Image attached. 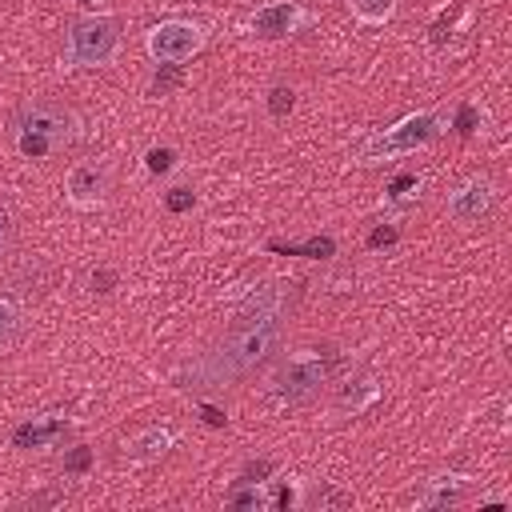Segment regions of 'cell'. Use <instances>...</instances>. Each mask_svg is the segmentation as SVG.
<instances>
[{
    "instance_id": "cell-6",
    "label": "cell",
    "mask_w": 512,
    "mask_h": 512,
    "mask_svg": "<svg viewBox=\"0 0 512 512\" xmlns=\"http://www.w3.org/2000/svg\"><path fill=\"white\" fill-rule=\"evenodd\" d=\"M144 48L156 64H188L204 48V28L192 20H160L144 32Z\"/></svg>"
},
{
    "instance_id": "cell-20",
    "label": "cell",
    "mask_w": 512,
    "mask_h": 512,
    "mask_svg": "<svg viewBox=\"0 0 512 512\" xmlns=\"http://www.w3.org/2000/svg\"><path fill=\"white\" fill-rule=\"evenodd\" d=\"M164 204H168L172 212H184V208L192 204V192H188V188H172V192L164 196Z\"/></svg>"
},
{
    "instance_id": "cell-14",
    "label": "cell",
    "mask_w": 512,
    "mask_h": 512,
    "mask_svg": "<svg viewBox=\"0 0 512 512\" xmlns=\"http://www.w3.org/2000/svg\"><path fill=\"white\" fill-rule=\"evenodd\" d=\"M348 12H352L360 24L380 28V24H388V20L396 16V0H348Z\"/></svg>"
},
{
    "instance_id": "cell-7",
    "label": "cell",
    "mask_w": 512,
    "mask_h": 512,
    "mask_svg": "<svg viewBox=\"0 0 512 512\" xmlns=\"http://www.w3.org/2000/svg\"><path fill=\"white\" fill-rule=\"evenodd\" d=\"M112 192V168L108 160H76L68 172H64V200L80 212H92L108 200Z\"/></svg>"
},
{
    "instance_id": "cell-11",
    "label": "cell",
    "mask_w": 512,
    "mask_h": 512,
    "mask_svg": "<svg viewBox=\"0 0 512 512\" xmlns=\"http://www.w3.org/2000/svg\"><path fill=\"white\" fill-rule=\"evenodd\" d=\"M464 488H468L464 472H440L424 484V492L416 496V508H452L464 500Z\"/></svg>"
},
{
    "instance_id": "cell-10",
    "label": "cell",
    "mask_w": 512,
    "mask_h": 512,
    "mask_svg": "<svg viewBox=\"0 0 512 512\" xmlns=\"http://www.w3.org/2000/svg\"><path fill=\"white\" fill-rule=\"evenodd\" d=\"M172 444H176V432H172V428H164V424H152V428L136 432V436L124 444L120 460H124V464H132V468H144V464L164 460V456L172 452Z\"/></svg>"
},
{
    "instance_id": "cell-15",
    "label": "cell",
    "mask_w": 512,
    "mask_h": 512,
    "mask_svg": "<svg viewBox=\"0 0 512 512\" xmlns=\"http://www.w3.org/2000/svg\"><path fill=\"white\" fill-rule=\"evenodd\" d=\"M228 504H232V508H248V512H252V508H268V496H264V488H260L256 480H240V488L228 496Z\"/></svg>"
},
{
    "instance_id": "cell-18",
    "label": "cell",
    "mask_w": 512,
    "mask_h": 512,
    "mask_svg": "<svg viewBox=\"0 0 512 512\" xmlns=\"http://www.w3.org/2000/svg\"><path fill=\"white\" fill-rule=\"evenodd\" d=\"M16 324H20V316H16V308L8 304V300H0V344L16 332Z\"/></svg>"
},
{
    "instance_id": "cell-8",
    "label": "cell",
    "mask_w": 512,
    "mask_h": 512,
    "mask_svg": "<svg viewBox=\"0 0 512 512\" xmlns=\"http://www.w3.org/2000/svg\"><path fill=\"white\" fill-rule=\"evenodd\" d=\"M492 200H496L492 180H484V176H468V180H460V184L448 192L444 212H448L456 224H476V220H484V216L492 212Z\"/></svg>"
},
{
    "instance_id": "cell-21",
    "label": "cell",
    "mask_w": 512,
    "mask_h": 512,
    "mask_svg": "<svg viewBox=\"0 0 512 512\" xmlns=\"http://www.w3.org/2000/svg\"><path fill=\"white\" fill-rule=\"evenodd\" d=\"M64 468H88V448H76V452L64 460Z\"/></svg>"
},
{
    "instance_id": "cell-2",
    "label": "cell",
    "mask_w": 512,
    "mask_h": 512,
    "mask_svg": "<svg viewBox=\"0 0 512 512\" xmlns=\"http://www.w3.org/2000/svg\"><path fill=\"white\" fill-rule=\"evenodd\" d=\"M12 140L24 160H44L56 148L76 140V116H72V108H64L60 100H48V96L24 100L12 120Z\"/></svg>"
},
{
    "instance_id": "cell-9",
    "label": "cell",
    "mask_w": 512,
    "mask_h": 512,
    "mask_svg": "<svg viewBox=\"0 0 512 512\" xmlns=\"http://www.w3.org/2000/svg\"><path fill=\"white\" fill-rule=\"evenodd\" d=\"M304 20H308V12H304L296 0H276V4L256 8V12L248 16V28H252V36H260V40H284V36H292Z\"/></svg>"
},
{
    "instance_id": "cell-19",
    "label": "cell",
    "mask_w": 512,
    "mask_h": 512,
    "mask_svg": "<svg viewBox=\"0 0 512 512\" xmlns=\"http://www.w3.org/2000/svg\"><path fill=\"white\" fill-rule=\"evenodd\" d=\"M268 108H272L276 116H284V112L292 108V88H284V84H280V88H272V100H268Z\"/></svg>"
},
{
    "instance_id": "cell-5",
    "label": "cell",
    "mask_w": 512,
    "mask_h": 512,
    "mask_svg": "<svg viewBox=\"0 0 512 512\" xmlns=\"http://www.w3.org/2000/svg\"><path fill=\"white\" fill-rule=\"evenodd\" d=\"M324 376H328V364H324V356H320V352H312V348L288 352V356H284V364H280V368H276V376H272V396H276V400H284V404L312 400V396L320 392Z\"/></svg>"
},
{
    "instance_id": "cell-1",
    "label": "cell",
    "mask_w": 512,
    "mask_h": 512,
    "mask_svg": "<svg viewBox=\"0 0 512 512\" xmlns=\"http://www.w3.org/2000/svg\"><path fill=\"white\" fill-rule=\"evenodd\" d=\"M284 324H288V292L280 284H264L260 296H252L240 320L224 332V340H216L200 360L188 364V376L208 388L248 376L280 348Z\"/></svg>"
},
{
    "instance_id": "cell-22",
    "label": "cell",
    "mask_w": 512,
    "mask_h": 512,
    "mask_svg": "<svg viewBox=\"0 0 512 512\" xmlns=\"http://www.w3.org/2000/svg\"><path fill=\"white\" fill-rule=\"evenodd\" d=\"M76 4H84V8H96V4H100V0H76Z\"/></svg>"
},
{
    "instance_id": "cell-4",
    "label": "cell",
    "mask_w": 512,
    "mask_h": 512,
    "mask_svg": "<svg viewBox=\"0 0 512 512\" xmlns=\"http://www.w3.org/2000/svg\"><path fill=\"white\" fill-rule=\"evenodd\" d=\"M120 52V24L104 12H88L80 20H72L68 28V48L64 60L72 68H104L112 64Z\"/></svg>"
},
{
    "instance_id": "cell-3",
    "label": "cell",
    "mask_w": 512,
    "mask_h": 512,
    "mask_svg": "<svg viewBox=\"0 0 512 512\" xmlns=\"http://www.w3.org/2000/svg\"><path fill=\"white\" fill-rule=\"evenodd\" d=\"M448 116L436 112V108H424V112H408L404 120H396L392 128L376 132L364 140V148L356 152V164H380V160H396V156H412L416 148L432 144L440 132H444Z\"/></svg>"
},
{
    "instance_id": "cell-13",
    "label": "cell",
    "mask_w": 512,
    "mask_h": 512,
    "mask_svg": "<svg viewBox=\"0 0 512 512\" xmlns=\"http://www.w3.org/2000/svg\"><path fill=\"white\" fill-rule=\"evenodd\" d=\"M380 396V388H376V380L372 376H364V380H348V384H340V396H336V408L340 412H364L372 400Z\"/></svg>"
},
{
    "instance_id": "cell-12",
    "label": "cell",
    "mask_w": 512,
    "mask_h": 512,
    "mask_svg": "<svg viewBox=\"0 0 512 512\" xmlns=\"http://www.w3.org/2000/svg\"><path fill=\"white\" fill-rule=\"evenodd\" d=\"M64 428H68V416L44 412V416H32L24 428H16L12 444H16V448H44V444H52V440H56Z\"/></svg>"
},
{
    "instance_id": "cell-16",
    "label": "cell",
    "mask_w": 512,
    "mask_h": 512,
    "mask_svg": "<svg viewBox=\"0 0 512 512\" xmlns=\"http://www.w3.org/2000/svg\"><path fill=\"white\" fill-rule=\"evenodd\" d=\"M12 240H16V216H12V208L0 200V256H8Z\"/></svg>"
},
{
    "instance_id": "cell-17",
    "label": "cell",
    "mask_w": 512,
    "mask_h": 512,
    "mask_svg": "<svg viewBox=\"0 0 512 512\" xmlns=\"http://www.w3.org/2000/svg\"><path fill=\"white\" fill-rule=\"evenodd\" d=\"M172 160H176V152H172V148H148L144 168H148V172H168V168H172Z\"/></svg>"
}]
</instances>
